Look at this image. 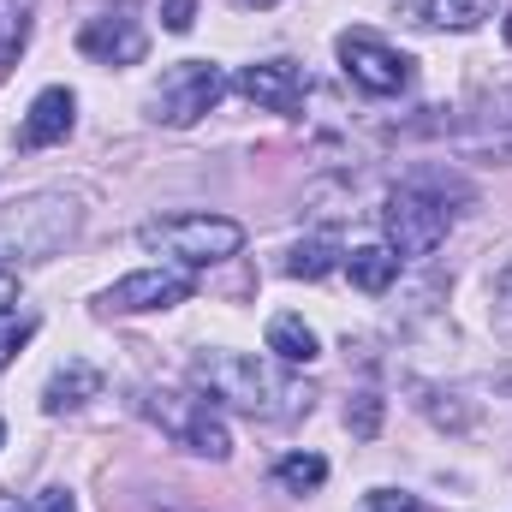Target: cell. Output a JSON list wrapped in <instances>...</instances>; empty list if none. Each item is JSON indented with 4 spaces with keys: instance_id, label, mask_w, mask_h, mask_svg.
Masks as SVG:
<instances>
[{
    "instance_id": "obj_12",
    "label": "cell",
    "mask_w": 512,
    "mask_h": 512,
    "mask_svg": "<svg viewBox=\"0 0 512 512\" xmlns=\"http://www.w3.org/2000/svg\"><path fill=\"white\" fill-rule=\"evenodd\" d=\"M399 12L423 30H477L495 18V0H405Z\"/></svg>"
},
{
    "instance_id": "obj_10",
    "label": "cell",
    "mask_w": 512,
    "mask_h": 512,
    "mask_svg": "<svg viewBox=\"0 0 512 512\" xmlns=\"http://www.w3.org/2000/svg\"><path fill=\"white\" fill-rule=\"evenodd\" d=\"M239 90L268 114H298L304 108V66L298 60H256L239 72Z\"/></svg>"
},
{
    "instance_id": "obj_28",
    "label": "cell",
    "mask_w": 512,
    "mask_h": 512,
    "mask_svg": "<svg viewBox=\"0 0 512 512\" xmlns=\"http://www.w3.org/2000/svg\"><path fill=\"white\" fill-rule=\"evenodd\" d=\"M0 447H6V423H0Z\"/></svg>"
},
{
    "instance_id": "obj_8",
    "label": "cell",
    "mask_w": 512,
    "mask_h": 512,
    "mask_svg": "<svg viewBox=\"0 0 512 512\" xmlns=\"http://www.w3.org/2000/svg\"><path fill=\"white\" fill-rule=\"evenodd\" d=\"M191 292H197L191 268H137V274L114 280V286L102 292V310H108V316H143V310H173V304H185Z\"/></svg>"
},
{
    "instance_id": "obj_13",
    "label": "cell",
    "mask_w": 512,
    "mask_h": 512,
    "mask_svg": "<svg viewBox=\"0 0 512 512\" xmlns=\"http://www.w3.org/2000/svg\"><path fill=\"white\" fill-rule=\"evenodd\" d=\"M102 393V370L96 364H84V358H72L66 370H54L48 387H42V411L48 417H60V411H78L84 399H96Z\"/></svg>"
},
{
    "instance_id": "obj_18",
    "label": "cell",
    "mask_w": 512,
    "mask_h": 512,
    "mask_svg": "<svg viewBox=\"0 0 512 512\" xmlns=\"http://www.w3.org/2000/svg\"><path fill=\"white\" fill-rule=\"evenodd\" d=\"M328 268H334V251H328V245H298L292 262H286V274H292V280H322Z\"/></svg>"
},
{
    "instance_id": "obj_6",
    "label": "cell",
    "mask_w": 512,
    "mask_h": 512,
    "mask_svg": "<svg viewBox=\"0 0 512 512\" xmlns=\"http://www.w3.org/2000/svg\"><path fill=\"white\" fill-rule=\"evenodd\" d=\"M221 96H227V78H221L215 60H179V66L161 72V84L149 96V120L155 126H173V131L197 126L203 114H215Z\"/></svg>"
},
{
    "instance_id": "obj_26",
    "label": "cell",
    "mask_w": 512,
    "mask_h": 512,
    "mask_svg": "<svg viewBox=\"0 0 512 512\" xmlns=\"http://www.w3.org/2000/svg\"><path fill=\"white\" fill-rule=\"evenodd\" d=\"M245 6H280V0H245Z\"/></svg>"
},
{
    "instance_id": "obj_15",
    "label": "cell",
    "mask_w": 512,
    "mask_h": 512,
    "mask_svg": "<svg viewBox=\"0 0 512 512\" xmlns=\"http://www.w3.org/2000/svg\"><path fill=\"white\" fill-rule=\"evenodd\" d=\"M346 274H352V286L358 292H387L393 280H399V256L387 251V245H358V251L346 256Z\"/></svg>"
},
{
    "instance_id": "obj_9",
    "label": "cell",
    "mask_w": 512,
    "mask_h": 512,
    "mask_svg": "<svg viewBox=\"0 0 512 512\" xmlns=\"http://www.w3.org/2000/svg\"><path fill=\"white\" fill-rule=\"evenodd\" d=\"M78 48H84L90 60H102V66H137L143 48H149V30H143V18H137V0H120V6L96 12V18L78 30Z\"/></svg>"
},
{
    "instance_id": "obj_7",
    "label": "cell",
    "mask_w": 512,
    "mask_h": 512,
    "mask_svg": "<svg viewBox=\"0 0 512 512\" xmlns=\"http://www.w3.org/2000/svg\"><path fill=\"white\" fill-rule=\"evenodd\" d=\"M340 66L364 96H399L411 84V54H399L393 42H382L376 30H346L340 42Z\"/></svg>"
},
{
    "instance_id": "obj_11",
    "label": "cell",
    "mask_w": 512,
    "mask_h": 512,
    "mask_svg": "<svg viewBox=\"0 0 512 512\" xmlns=\"http://www.w3.org/2000/svg\"><path fill=\"white\" fill-rule=\"evenodd\" d=\"M78 126V96L66 90V84H48L36 102H30V114H24V126H18V149H48V143H66Z\"/></svg>"
},
{
    "instance_id": "obj_2",
    "label": "cell",
    "mask_w": 512,
    "mask_h": 512,
    "mask_svg": "<svg viewBox=\"0 0 512 512\" xmlns=\"http://www.w3.org/2000/svg\"><path fill=\"white\" fill-rule=\"evenodd\" d=\"M78 221H84V209H78V197H66V191H36V197L12 203V209L0 215V268L48 262L54 251L72 245Z\"/></svg>"
},
{
    "instance_id": "obj_5",
    "label": "cell",
    "mask_w": 512,
    "mask_h": 512,
    "mask_svg": "<svg viewBox=\"0 0 512 512\" xmlns=\"http://www.w3.org/2000/svg\"><path fill=\"white\" fill-rule=\"evenodd\" d=\"M382 227H387V251L399 256V262L405 256H435L441 239L453 233V209H447V197L429 179H411V185H399L387 197Z\"/></svg>"
},
{
    "instance_id": "obj_4",
    "label": "cell",
    "mask_w": 512,
    "mask_h": 512,
    "mask_svg": "<svg viewBox=\"0 0 512 512\" xmlns=\"http://www.w3.org/2000/svg\"><path fill=\"white\" fill-rule=\"evenodd\" d=\"M137 411L149 417V423H161L185 453H197V459H227L233 453V441H227V423H221V411H215V399L209 393H167V387H143L137 393Z\"/></svg>"
},
{
    "instance_id": "obj_16",
    "label": "cell",
    "mask_w": 512,
    "mask_h": 512,
    "mask_svg": "<svg viewBox=\"0 0 512 512\" xmlns=\"http://www.w3.org/2000/svg\"><path fill=\"white\" fill-rule=\"evenodd\" d=\"M30 12H36V0H0V72L24 54V42H30Z\"/></svg>"
},
{
    "instance_id": "obj_3",
    "label": "cell",
    "mask_w": 512,
    "mask_h": 512,
    "mask_svg": "<svg viewBox=\"0 0 512 512\" xmlns=\"http://www.w3.org/2000/svg\"><path fill=\"white\" fill-rule=\"evenodd\" d=\"M137 245L167 256L173 268H209V262L239 256L245 227L227 221V215H161V221H143L137 227Z\"/></svg>"
},
{
    "instance_id": "obj_14",
    "label": "cell",
    "mask_w": 512,
    "mask_h": 512,
    "mask_svg": "<svg viewBox=\"0 0 512 512\" xmlns=\"http://www.w3.org/2000/svg\"><path fill=\"white\" fill-rule=\"evenodd\" d=\"M268 352H274L280 364H316L322 340H316V328H310L304 316H274V322H268Z\"/></svg>"
},
{
    "instance_id": "obj_22",
    "label": "cell",
    "mask_w": 512,
    "mask_h": 512,
    "mask_svg": "<svg viewBox=\"0 0 512 512\" xmlns=\"http://www.w3.org/2000/svg\"><path fill=\"white\" fill-rule=\"evenodd\" d=\"M36 507H42V512H78V501H72L66 489H42V495H36Z\"/></svg>"
},
{
    "instance_id": "obj_27",
    "label": "cell",
    "mask_w": 512,
    "mask_h": 512,
    "mask_svg": "<svg viewBox=\"0 0 512 512\" xmlns=\"http://www.w3.org/2000/svg\"><path fill=\"white\" fill-rule=\"evenodd\" d=\"M507 48H512V12H507Z\"/></svg>"
},
{
    "instance_id": "obj_24",
    "label": "cell",
    "mask_w": 512,
    "mask_h": 512,
    "mask_svg": "<svg viewBox=\"0 0 512 512\" xmlns=\"http://www.w3.org/2000/svg\"><path fill=\"white\" fill-rule=\"evenodd\" d=\"M370 512H417V507H411L405 495H376V507H370Z\"/></svg>"
},
{
    "instance_id": "obj_17",
    "label": "cell",
    "mask_w": 512,
    "mask_h": 512,
    "mask_svg": "<svg viewBox=\"0 0 512 512\" xmlns=\"http://www.w3.org/2000/svg\"><path fill=\"white\" fill-rule=\"evenodd\" d=\"M274 483L292 489V495H310V489L328 483V459H316V453H286V459L274 465Z\"/></svg>"
},
{
    "instance_id": "obj_21",
    "label": "cell",
    "mask_w": 512,
    "mask_h": 512,
    "mask_svg": "<svg viewBox=\"0 0 512 512\" xmlns=\"http://www.w3.org/2000/svg\"><path fill=\"white\" fill-rule=\"evenodd\" d=\"M376 417H382V405H376V399H370V393H364V399H358V417H352V411H346V423H352V429H358V435H376Z\"/></svg>"
},
{
    "instance_id": "obj_23",
    "label": "cell",
    "mask_w": 512,
    "mask_h": 512,
    "mask_svg": "<svg viewBox=\"0 0 512 512\" xmlns=\"http://www.w3.org/2000/svg\"><path fill=\"white\" fill-rule=\"evenodd\" d=\"M12 304H18V274L0 268V316H12Z\"/></svg>"
},
{
    "instance_id": "obj_19",
    "label": "cell",
    "mask_w": 512,
    "mask_h": 512,
    "mask_svg": "<svg viewBox=\"0 0 512 512\" xmlns=\"http://www.w3.org/2000/svg\"><path fill=\"white\" fill-rule=\"evenodd\" d=\"M36 334V316H0V370L18 358V346Z\"/></svg>"
},
{
    "instance_id": "obj_20",
    "label": "cell",
    "mask_w": 512,
    "mask_h": 512,
    "mask_svg": "<svg viewBox=\"0 0 512 512\" xmlns=\"http://www.w3.org/2000/svg\"><path fill=\"white\" fill-rule=\"evenodd\" d=\"M191 18H197V0H167V6H161V24H167L173 36H185Z\"/></svg>"
},
{
    "instance_id": "obj_1",
    "label": "cell",
    "mask_w": 512,
    "mask_h": 512,
    "mask_svg": "<svg viewBox=\"0 0 512 512\" xmlns=\"http://www.w3.org/2000/svg\"><path fill=\"white\" fill-rule=\"evenodd\" d=\"M191 382L203 387L215 405H233L245 417H262V423H286V417H304L310 411V387L280 376L274 364H262L251 352H197L191 358Z\"/></svg>"
},
{
    "instance_id": "obj_25",
    "label": "cell",
    "mask_w": 512,
    "mask_h": 512,
    "mask_svg": "<svg viewBox=\"0 0 512 512\" xmlns=\"http://www.w3.org/2000/svg\"><path fill=\"white\" fill-rule=\"evenodd\" d=\"M0 512H42L36 501H18V495H0Z\"/></svg>"
}]
</instances>
